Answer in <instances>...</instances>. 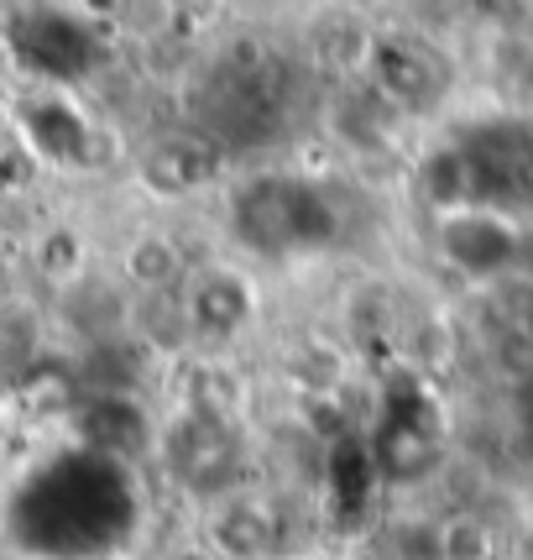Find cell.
I'll return each mask as SVG.
<instances>
[{"mask_svg":"<svg viewBox=\"0 0 533 560\" xmlns=\"http://www.w3.org/2000/svg\"><path fill=\"white\" fill-rule=\"evenodd\" d=\"M5 43H11L22 69L43 73V79H84L99 63L95 32L79 22V16H69V11H52V5L16 11Z\"/></svg>","mask_w":533,"mask_h":560,"instance_id":"obj_4","label":"cell"},{"mask_svg":"<svg viewBox=\"0 0 533 560\" xmlns=\"http://www.w3.org/2000/svg\"><path fill=\"white\" fill-rule=\"evenodd\" d=\"M189 310H194V325H199V330L225 336V330L246 325V315H251V293H246V283L236 278V272H204Z\"/></svg>","mask_w":533,"mask_h":560,"instance_id":"obj_10","label":"cell"},{"mask_svg":"<svg viewBox=\"0 0 533 560\" xmlns=\"http://www.w3.org/2000/svg\"><path fill=\"white\" fill-rule=\"evenodd\" d=\"M215 147L204 142V137H168V142L152 147V158H146V178L157 184V189H168V195H183V189H194L204 184L210 173H215Z\"/></svg>","mask_w":533,"mask_h":560,"instance_id":"obj_9","label":"cell"},{"mask_svg":"<svg viewBox=\"0 0 533 560\" xmlns=\"http://www.w3.org/2000/svg\"><path fill=\"white\" fill-rule=\"evenodd\" d=\"M204 121L220 142H266L288 121V84H283V63L266 58H236L220 63V73L204 84Z\"/></svg>","mask_w":533,"mask_h":560,"instance_id":"obj_3","label":"cell"},{"mask_svg":"<svg viewBox=\"0 0 533 560\" xmlns=\"http://www.w3.org/2000/svg\"><path fill=\"white\" fill-rule=\"evenodd\" d=\"M230 220H236V236L262 257H304V252L335 242L330 195L309 178H293V173L251 178L230 205Z\"/></svg>","mask_w":533,"mask_h":560,"instance_id":"obj_2","label":"cell"},{"mask_svg":"<svg viewBox=\"0 0 533 560\" xmlns=\"http://www.w3.org/2000/svg\"><path fill=\"white\" fill-rule=\"evenodd\" d=\"M73 430L84 440V451L110 456V462H121V466H126V456H137L146 440H152V424H146V415L131 398H95V404H84V415L73 419Z\"/></svg>","mask_w":533,"mask_h":560,"instance_id":"obj_7","label":"cell"},{"mask_svg":"<svg viewBox=\"0 0 533 560\" xmlns=\"http://www.w3.org/2000/svg\"><path fill=\"white\" fill-rule=\"evenodd\" d=\"M163 456H168L173 477L194 492H220L236 482L241 471V440L236 430L215 415V409H194L163 435Z\"/></svg>","mask_w":533,"mask_h":560,"instance_id":"obj_5","label":"cell"},{"mask_svg":"<svg viewBox=\"0 0 533 560\" xmlns=\"http://www.w3.org/2000/svg\"><path fill=\"white\" fill-rule=\"evenodd\" d=\"M26 137L52 163H79L84 147H90V126L79 121V110H69L63 100H32L26 105Z\"/></svg>","mask_w":533,"mask_h":560,"instance_id":"obj_8","label":"cell"},{"mask_svg":"<svg viewBox=\"0 0 533 560\" xmlns=\"http://www.w3.org/2000/svg\"><path fill=\"white\" fill-rule=\"evenodd\" d=\"M142 524V498L121 462L84 445L26 471L5 503V539L26 560H110Z\"/></svg>","mask_w":533,"mask_h":560,"instance_id":"obj_1","label":"cell"},{"mask_svg":"<svg viewBox=\"0 0 533 560\" xmlns=\"http://www.w3.org/2000/svg\"><path fill=\"white\" fill-rule=\"evenodd\" d=\"M377 84L388 90L398 105H435L450 84V73L424 43H382L377 48Z\"/></svg>","mask_w":533,"mask_h":560,"instance_id":"obj_6","label":"cell"}]
</instances>
